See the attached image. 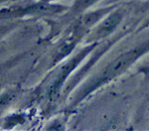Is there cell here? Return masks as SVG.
Instances as JSON below:
<instances>
[{"label": "cell", "instance_id": "cell-1", "mask_svg": "<svg viewBox=\"0 0 149 131\" xmlns=\"http://www.w3.org/2000/svg\"><path fill=\"white\" fill-rule=\"evenodd\" d=\"M119 21V16L118 15H112L111 17L107 19L105 21V23L102 25V31H110V29L114 27Z\"/></svg>", "mask_w": 149, "mask_h": 131}, {"label": "cell", "instance_id": "cell-2", "mask_svg": "<svg viewBox=\"0 0 149 131\" xmlns=\"http://www.w3.org/2000/svg\"><path fill=\"white\" fill-rule=\"evenodd\" d=\"M86 1H88V0H86Z\"/></svg>", "mask_w": 149, "mask_h": 131}]
</instances>
